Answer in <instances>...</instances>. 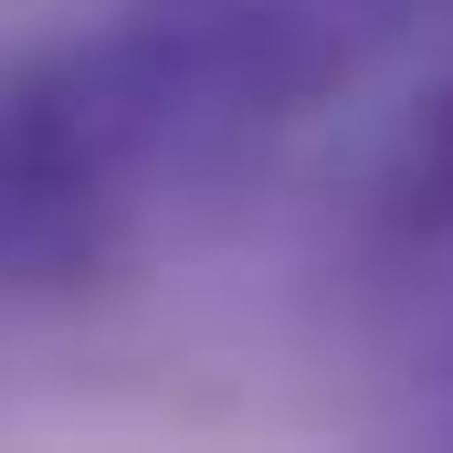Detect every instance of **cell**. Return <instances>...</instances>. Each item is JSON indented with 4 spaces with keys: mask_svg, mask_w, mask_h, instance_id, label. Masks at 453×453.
Here are the masks:
<instances>
[{
    "mask_svg": "<svg viewBox=\"0 0 453 453\" xmlns=\"http://www.w3.org/2000/svg\"><path fill=\"white\" fill-rule=\"evenodd\" d=\"M380 201V232L390 242H443L453 232V85L433 106H411V127L390 137V158H380V180H369Z\"/></svg>",
    "mask_w": 453,
    "mask_h": 453,
    "instance_id": "1",
    "label": "cell"
},
{
    "mask_svg": "<svg viewBox=\"0 0 453 453\" xmlns=\"http://www.w3.org/2000/svg\"><path fill=\"white\" fill-rule=\"evenodd\" d=\"M443 433H453V390H443Z\"/></svg>",
    "mask_w": 453,
    "mask_h": 453,
    "instance_id": "2",
    "label": "cell"
}]
</instances>
